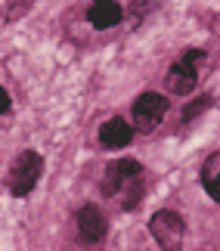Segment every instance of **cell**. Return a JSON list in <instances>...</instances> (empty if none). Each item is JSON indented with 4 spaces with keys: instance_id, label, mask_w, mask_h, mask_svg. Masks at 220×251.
<instances>
[{
    "instance_id": "1",
    "label": "cell",
    "mask_w": 220,
    "mask_h": 251,
    "mask_svg": "<svg viewBox=\"0 0 220 251\" xmlns=\"http://www.w3.org/2000/svg\"><path fill=\"white\" fill-rule=\"evenodd\" d=\"M102 199H121L124 211H137L146 196V168L137 158H112L99 180Z\"/></svg>"
},
{
    "instance_id": "2",
    "label": "cell",
    "mask_w": 220,
    "mask_h": 251,
    "mask_svg": "<svg viewBox=\"0 0 220 251\" xmlns=\"http://www.w3.org/2000/svg\"><path fill=\"white\" fill-rule=\"evenodd\" d=\"M44 168L47 161L37 149H22L19 155L13 158V165L6 171V189L13 199H25L37 189V183L44 177Z\"/></svg>"
},
{
    "instance_id": "3",
    "label": "cell",
    "mask_w": 220,
    "mask_h": 251,
    "mask_svg": "<svg viewBox=\"0 0 220 251\" xmlns=\"http://www.w3.org/2000/svg\"><path fill=\"white\" fill-rule=\"evenodd\" d=\"M205 50L202 47H189V50H183L177 56L174 62H171V69L165 75V87L168 93L174 96H189L198 87V62L205 59Z\"/></svg>"
},
{
    "instance_id": "4",
    "label": "cell",
    "mask_w": 220,
    "mask_h": 251,
    "mask_svg": "<svg viewBox=\"0 0 220 251\" xmlns=\"http://www.w3.org/2000/svg\"><path fill=\"white\" fill-rule=\"evenodd\" d=\"M149 236L155 239L158 251H183L186 239V220L174 208H161L149 217Z\"/></svg>"
},
{
    "instance_id": "5",
    "label": "cell",
    "mask_w": 220,
    "mask_h": 251,
    "mask_svg": "<svg viewBox=\"0 0 220 251\" xmlns=\"http://www.w3.org/2000/svg\"><path fill=\"white\" fill-rule=\"evenodd\" d=\"M171 109V102H168V96L165 93H155V90H143L137 100L130 102V124L137 130H155L161 118L168 115Z\"/></svg>"
},
{
    "instance_id": "6",
    "label": "cell",
    "mask_w": 220,
    "mask_h": 251,
    "mask_svg": "<svg viewBox=\"0 0 220 251\" xmlns=\"http://www.w3.org/2000/svg\"><path fill=\"white\" fill-rule=\"evenodd\" d=\"M74 226H78V239L87 245H99L102 239L109 236V217L102 214L99 205L93 201H84V205L74 211Z\"/></svg>"
},
{
    "instance_id": "7",
    "label": "cell",
    "mask_w": 220,
    "mask_h": 251,
    "mask_svg": "<svg viewBox=\"0 0 220 251\" xmlns=\"http://www.w3.org/2000/svg\"><path fill=\"white\" fill-rule=\"evenodd\" d=\"M133 137H137V127L127 118H121V115L99 124V146L102 149H127Z\"/></svg>"
},
{
    "instance_id": "8",
    "label": "cell",
    "mask_w": 220,
    "mask_h": 251,
    "mask_svg": "<svg viewBox=\"0 0 220 251\" xmlns=\"http://www.w3.org/2000/svg\"><path fill=\"white\" fill-rule=\"evenodd\" d=\"M84 16H87L90 28H97V31H109V28L124 22V6L118 3V0H90V6H87Z\"/></svg>"
},
{
    "instance_id": "9",
    "label": "cell",
    "mask_w": 220,
    "mask_h": 251,
    "mask_svg": "<svg viewBox=\"0 0 220 251\" xmlns=\"http://www.w3.org/2000/svg\"><path fill=\"white\" fill-rule=\"evenodd\" d=\"M198 183L202 189L211 196L217 205H220V152H211L205 161H202V171H198Z\"/></svg>"
},
{
    "instance_id": "10",
    "label": "cell",
    "mask_w": 220,
    "mask_h": 251,
    "mask_svg": "<svg viewBox=\"0 0 220 251\" xmlns=\"http://www.w3.org/2000/svg\"><path fill=\"white\" fill-rule=\"evenodd\" d=\"M211 105H214V96H211V93H202V96H196V100H193V102H189L186 109H183V115H180V124H193V121L198 118V115H202V112H208Z\"/></svg>"
},
{
    "instance_id": "11",
    "label": "cell",
    "mask_w": 220,
    "mask_h": 251,
    "mask_svg": "<svg viewBox=\"0 0 220 251\" xmlns=\"http://www.w3.org/2000/svg\"><path fill=\"white\" fill-rule=\"evenodd\" d=\"M161 3H165V0H130V19L133 22H143V19H146L152 9H158Z\"/></svg>"
},
{
    "instance_id": "12",
    "label": "cell",
    "mask_w": 220,
    "mask_h": 251,
    "mask_svg": "<svg viewBox=\"0 0 220 251\" xmlns=\"http://www.w3.org/2000/svg\"><path fill=\"white\" fill-rule=\"evenodd\" d=\"M9 109H13V100H9V90L3 84H0V118L3 115H9Z\"/></svg>"
}]
</instances>
